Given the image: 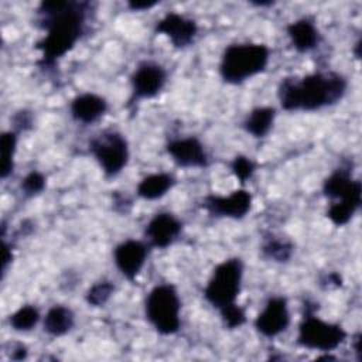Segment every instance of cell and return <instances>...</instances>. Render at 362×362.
Wrapping results in <instances>:
<instances>
[{
  "instance_id": "6da1fadb",
  "label": "cell",
  "mask_w": 362,
  "mask_h": 362,
  "mask_svg": "<svg viewBox=\"0 0 362 362\" xmlns=\"http://www.w3.org/2000/svg\"><path fill=\"white\" fill-rule=\"evenodd\" d=\"M38 13L42 16L45 37L37 42L41 51L42 66L52 65L74 48L83 31L85 11L83 4L74 1H42Z\"/></svg>"
},
{
  "instance_id": "7a4b0ae2",
  "label": "cell",
  "mask_w": 362,
  "mask_h": 362,
  "mask_svg": "<svg viewBox=\"0 0 362 362\" xmlns=\"http://www.w3.org/2000/svg\"><path fill=\"white\" fill-rule=\"evenodd\" d=\"M345 89L346 82L338 74H311L304 78H284L277 95L286 110H315L338 102Z\"/></svg>"
},
{
  "instance_id": "3957f363",
  "label": "cell",
  "mask_w": 362,
  "mask_h": 362,
  "mask_svg": "<svg viewBox=\"0 0 362 362\" xmlns=\"http://www.w3.org/2000/svg\"><path fill=\"white\" fill-rule=\"evenodd\" d=\"M270 51L263 44H233L222 55L219 72L225 82L240 83L262 72L269 62Z\"/></svg>"
},
{
  "instance_id": "277c9868",
  "label": "cell",
  "mask_w": 362,
  "mask_h": 362,
  "mask_svg": "<svg viewBox=\"0 0 362 362\" xmlns=\"http://www.w3.org/2000/svg\"><path fill=\"white\" fill-rule=\"evenodd\" d=\"M180 308L177 290L171 284L156 286L146 300V315L163 335H171L180 329Z\"/></svg>"
},
{
  "instance_id": "5b68a950",
  "label": "cell",
  "mask_w": 362,
  "mask_h": 362,
  "mask_svg": "<svg viewBox=\"0 0 362 362\" xmlns=\"http://www.w3.org/2000/svg\"><path fill=\"white\" fill-rule=\"evenodd\" d=\"M243 266L240 259L233 257L223 260L219 263L212 273L206 287H205V298L216 308H222L235 303L242 281Z\"/></svg>"
},
{
  "instance_id": "8992f818",
  "label": "cell",
  "mask_w": 362,
  "mask_h": 362,
  "mask_svg": "<svg viewBox=\"0 0 362 362\" xmlns=\"http://www.w3.org/2000/svg\"><path fill=\"white\" fill-rule=\"evenodd\" d=\"M346 338L341 325L325 322L314 315L304 317L298 328V344L317 351H332Z\"/></svg>"
},
{
  "instance_id": "52a82bcc",
  "label": "cell",
  "mask_w": 362,
  "mask_h": 362,
  "mask_svg": "<svg viewBox=\"0 0 362 362\" xmlns=\"http://www.w3.org/2000/svg\"><path fill=\"white\" fill-rule=\"evenodd\" d=\"M92 154L106 175L119 174L127 163L129 148L126 139L117 132H106L90 141Z\"/></svg>"
},
{
  "instance_id": "ba28073f",
  "label": "cell",
  "mask_w": 362,
  "mask_h": 362,
  "mask_svg": "<svg viewBox=\"0 0 362 362\" xmlns=\"http://www.w3.org/2000/svg\"><path fill=\"white\" fill-rule=\"evenodd\" d=\"M167 74L164 68L154 62H143L132 75L133 96L136 99L153 98L164 86Z\"/></svg>"
},
{
  "instance_id": "9c48e42d",
  "label": "cell",
  "mask_w": 362,
  "mask_h": 362,
  "mask_svg": "<svg viewBox=\"0 0 362 362\" xmlns=\"http://www.w3.org/2000/svg\"><path fill=\"white\" fill-rule=\"evenodd\" d=\"M290 322L287 301L283 297L270 298L263 311L257 315L255 325L256 329L264 337H276L283 332Z\"/></svg>"
},
{
  "instance_id": "30bf717a",
  "label": "cell",
  "mask_w": 362,
  "mask_h": 362,
  "mask_svg": "<svg viewBox=\"0 0 362 362\" xmlns=\"http://www.w3.org/2000/svg\"><path fill=\"white\" fill-rule=\"evenodd\" d=\"M252 197L246 189H236L228 197L209 195L204 201V208L216 216L226 218H242L250 209Z\"/></svg>"
},
{
  "instance_id": "8fae6325",
  "label": "cell",
  "mask_w": 362,
  "mask_h": 362,
  "mask_svg": "<svg viewBox=\"0 0 362 362\" xmlns=\"http://www.w3.org/2000/svg\"><path fill=\"white\" fill-rule=\"evenodd\" d=\"M156 31L167 35L174 47L184 48L194 41L198 28L194 20L177 13H170L157 23Z\"/></svg>"
},
{
  "instance_id": "7c38bea8",
  "label": "cell",
  "mask_w": 362,
  "mask_h": 362,
  "mask_svg": "<svg viewBox=\"0 0 362 362\" xmlns=\"http://www.w3.org/2000/svg\"><path fill=\"white\" fill-rule=\"evenodd\" d=\"M147 257V246L139 240H126L115 249V262L122 274L134 280L144 266Z\"/></svg>"
},
{
  "instance_id": "4fadbf2b",
  "label": "cell",
  "mask_w": 362,
  "mask_h": 362,
  "mask_svg": "<svg viewBox=\"0 0 362 362\" xmlns=\"http://www.w3.org/2000/svg\"><path fill=\"white\" fill-rule=\"evenodd\" d=\"M167 151L181 167H205L208 164L204 146L195 137L173 140L167 144Z\"/></svg>"
},
{
  "instance_id": "5bb4252c",
  "label": "cell",
  "mask_w": 362,
  "mask_h": 362,
  "mask_svg": "<svg viewBox=\"0 0 362 362\" xmlns=\"http://www.w3.org/2000/svg\"><path fill=\"white\" fill-rule=\"evenodd\" d=\"M181 222L168 212L157 214L146 228V238L151 246L164 249L174 242L181 232Z\"/></svg>"
},
{
  "instance_id": "9a60e30c",
  "label": "cell",
  "mask_w": 362,
  "mask_h": 362,
  "mask_svg": "<svg viewBox=\"0 0 362 362\" xmlns=\"http://www.w3.org/2000/svg\"><path fill=\"white\" fill-rule=\"evenodd\" d=\"M106 100L93 93L79 95L71 102L72 116L82 123H92L98 120L106 112Z\"/></svg>"
},
{
  "instance_id": "2e32d148",
  "label": "cell",
  "mask_w": 362,
  "mask_h": 362,
  "mask_svg": "<svg viewBox=\"0 0 362 362\" xmlns=\"http://www.w3.org/2000/svg\"><path fill=\"white\" fill-rule=\"evenodd\" d=\"M287 33L294 48L300 52H307L313 49L318 42V31L314 24L307 18L291 23L287 27Z\"/></svg>"
},
{
  "instance_id": "e0dca14e",
  "label": "cell",
  "mask_w": 362,
  "mask_h": 362,
  "mask_svg": "<svg viewBox=\"0 0 362 362\" xmlns=\"http://www.w3.org/2000/svg\"><path fill=\"white\" fill-rule=\"evenodd\" d=\"M174 185V178L170 174L158 173L144 177L137 185V194L144 199L161 198Z\"/></svg>"
},
{
  "instance_id": "ac0fdd59",
  "label": "cell",
  "mask_w": 362,
  "mask_h": 362,
  "mask_svg": "<svg viewBox=\"0 0 362 362\" xmlns=\"http://www.w3.org/2000/svg\"><path fill=\"white\" fill-rule=\"evenodd\" d=\"M74 327V313L64 305H54L44 318V329L52 337H61Z\"/></svg>"
},
{
  "instance_id": "d6986e66",
  "label": "cell",
  "mask_w": 362,
  "mask_h": 362,
  "mask_svg": "<svg viewBox=\"0 0 362 362\" xmlns=\"http://www.w3.org/2000/svg\"><path fill=\"white\" fill-rule=\"evenodd\" d=\"M274 115H276L274 109L269 106L253 109L243 123L246 132L255 137L266 136L273 124Z\"/></svg>"
},
{
  "instance_id": "ffe728a7",
  "label": "cell",
  "mask_w": 362,
  "mask_h": 362,
  "mask_svg": "<svg viewBox=\"0 0 362 362\" xmlns=\"http://www.w3.org/2000/svg\"><path fill=\"white\" fill-rule=\"evenodd\" d=\"M16 146H17V134L14 132H4L0 137V154H1L0 175H1V178H7L13 173Z\"/></svg>"
},
{
  "instance_id": "44dd1931",
  "label": "cell",
  "mask_w": 362,
  "mask_h": 362,
  "mask_svg": "<svg viewBox=\"0 0 362 362\" xmlns=\"http://www.w3.org/2000/svg\"><path fill=\"white\" fill-rule=\"evenodd\" d=\"M354 180H351L349 173L339 168L332 173L324 182V192L331 198H341L348 192Z\"/></svg>"
},
{
  "instance_id": "7402d4cb",
  "label": "cell",
  "mask_w": 362,
  "mask_h": 362,
  "mask_svg": "<svg viewBox=\"0 0 362 362\" xmlns=\"http://www.w3.org/2000/svg\"><path fill=\"white\" fill-rule=\"evenodd\" d=\"M40 320V313L33 305H24L10 315V325L16 331H30Z\"/></svg>"
},
{
  "instance_id": "603a6c76",
  "label": "cell",
  "mask_w": 362,
  "mask_h": 362,
  "mask_svg": "<svg viewBox=\"0 0 362 362\" xmlns=\"http://www.w3.org/2000/svg\"><path fill=\"white\" fill-rule=\"evenodd\" d=\"M115 291V286L112 281H107V280H103V281H99L96 284H93L88 293H86V301L90 304V305H95V307H100L103 305L109 298L110 296L113 294Z\"/></svg>"
},
{
  "instance_id": "cb8c5ba5",
  "label": "cell",
  "mask_w": 362,
  "mask_h": 362,
  "mask_svg": "<svg viewBox=\"0 0 362 362\" xmlns=\"http://www.w3.org/2000/svg\"><path fill=\"white\" fill-rule=\"evenodd\" d=\"M293 247L290 243L283 242V240H269L264 246H263V253L266 257L273 259L276 262H286L288 260V257L291 256Z\"/></svg>"
},
{
  "instance_id": "d4e9b609",
  "label": "cell",
  "mask_w": 362,
  "mask_h": 362,
  "mask_svg": "<svg viewBox=\"0 0 362 362\" xmlns=\"http://www.w3.org/2000/svg\"><path fill=\"white\" fill-rule=\"evenodd\" d=\"M221 315L228 328H238L246 321L245 311L235 303L221 308Z\"/></svg>"
},
{
  "instance_id": "484cf974",
  "label": "cell",
  "mask_w": 362,
  "mask_h": 362,
  "mask_svg": "<svg viewBox=\"0 0 362 362\" xmlns=\"http://www.w3.org/2000/svg\"><path fill=\"white\" fill-rule=\"evenodd\" d=\"M44 187H45V178L38 171H31L30 174L25 175V178L21 182V189L28 197L41 192Z\"/></svg>"
},
{
  "instance_id": "4316f807",
  "label": "cell",
  "mask_w": 362,
  "mask_h": 362,
  "mask_svg": "<svg viewBox=\"0 0 362 362\" xmlns=\"http://www.w3.org/2000/svg\"><path fill=\"white\" fill-rule=\"evenodd\" d=\"M232 171L240 182H245L247 178L252 177L255 171V164L247 157L238 156L232 161Z\"/></svg>"
},
{
  "instance_id": "83f0119b",
  "label": "cell",
  "mask_w": 362,
  "mask_h": 362,
  "mask_svg": "<svg viewBox=\"0 0 362 362\" xmlns=\"http://www.w3.org/2000/svg\"><path fill=\"white\" fill-rule=\"evenodd\" d=\"M157 1L154 0H144V1H139V0H132L129 1V7L134 11H139V10H148L151 8L153 6H156Z\"/></svg>"
},
{
  "instance_id": "f1b7e54d",
  "label": "cell",
  "mask_w": 362,
  "mask_h": 362,
  "mask_svg": "<svg viewBox=\"0 0 362 362\" xmlns=\"http://www.w3.org/2000/svg\"><path fill=\"white\" fill-rule=\"evenodd\" d=\"M10 358L14 359V361H23L27 358V348L21 344H18L14 349H13V354H10Z\"/></svg>"
},
{
  "instance_id": "f546056e",
  "label": "cell",
  "mask_w": 362,
  "mask_h": 362,
  "mask_svg": "<svg viewBox=\"0 0 362 362\" xmlns=\"http://www.w3.org/2000/svg\"><path fill=\"white\" fill-rule=\"evenodd\" d=\"M11 262V250L7 243H3V272H6L7 264Z\"/></svg>"
}]
</instances>
